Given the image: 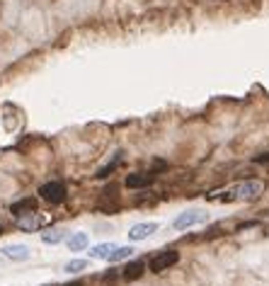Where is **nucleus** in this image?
Masks as SVG:
<instances>
[{"label": "nucleus", "mask_w": 269, "mask_h": 286, "mask_svg": "<svg viewBox=\"0 0 269 286\" xmlns=\"http://www.w3.org/2000/svg\"><path fill=\"white\" fill-rule=\"evenodd\" d=\"M264 194V182L262 180H245V182H238V185H231L221 189V192H214L209 199L211 202H255Z\"/></svg>", "instance_id": "1"}, {"label": "nucleus", "mask_w": 269, "mask_h": 286, "mask_svg": "<svg viewBox=\"0 0 269 286\" xmlns=\"http://www.w3.org/2000/svg\"><path fill=\"white\" fill-rule=\"evenodd\" d=\"M206 221H209V213L206 211H201V209H189V211L180 213L172 226H175L177 231H189V228H196V226H201Z\"/></svg>", "instance_id": "2"}, {"label": "nucleus", "mask_w": 269, "mask_h": 286, "mask_svg": "<svg viewBox=\"0 0 269 286\" xmlns=\"http://www.w3.org/2000/svg\"><path fill=\"white\" fill-rule=\"evenodd\" d=\"M177 262H180V252H177V250H163L158 255H153V259L148 262V269L155 272V274H160V272H165V269L175 267Z\"/></svg>", "instance_id": "3"}, {"label": "nucleus", "mask_w": 269, "mask_h": 286, "mask_svg": "<svg viewBox=\"0 0 269 286\" xmlns=\"http://www.w3.org/2000/svg\"><path fill=\"white\" fill-rule=\"evenodd\" d=\"M39 194H41V199H44V202H49V204H61V202H65L68 189H65L63 182L54 180V182H47V185L39 187Z\"/></svg>", "instance_id": "4"}, {"label": "nucleus", "mask_w": 269, "mask_h": 286, "mask_svg": "<svg viewBox=\"0 0 269 286\" xmlns=\"http://www.w3.org/2000/svg\"><path fill=\"white\" fill-rule=\"evenodd\" d=\"M47 223H49L47 216H41V213L32 211V213L19 216V218H17V228H22V231H27V233H34V231H39V228H44Z\"/></svg>", "instance_id": "5"}, {"label": "nucleus", "mask_w": 269, "mask_h": 286, "mask_svg": "<svg viewBox=\"0 0 269 286\" xmlns=\"http://www.w3.org/2000/svg\"><path fill=\"white\" fill-rule=\"evenodd\" d=\"M146 274V262L143 259H136V262H129L126 267L121 269V279L124 281H136Z\"/></svg>", "instance_id": "6"}, {"label": "nucleus", "mask_w": 269, "mask_h": 286, "mask_svg": "<svg viewBox=\"0 0 269 286\" xmlns=\"http://www.w3.org/2000/svg\"><path fill=\"white\" fill-rule=\"evenodd\" d=\"M155 231H158V223H136V226L129 231V240L141 243V240H146L148 235H153Z\"/></svg>", "instance_id": "7"}, {"label": "nucleus", "mask_w": 269, "mask_h": 286, "mask_svg": "<svg viewBox=\"0 0 269 286\" xmlns=\"http://www.w3.org/2000/svg\"><path fill=\"white\" fill-rule=\"evenodd\" d=\"M0 252H3V257L12 259V262H25V259H29V255H32L27 245H5Z\"/></svg>", "instance_id": "8"}, {"label": "nucleus", "mask_w": 269, "mask_h": 286, "mask_svg": "<svg viewBox=\"0 0 269 286\" xmlns=\"http://www.w3.org/2000/svg\"><path fill=\"white\" fill-rule=\"evenodd\" d=\"M10 211L15 213V216H25V213H32L37 211V199H32V196H27V199H19V202H15L12 206H10Z\"/></svg>", "instance_id": "9"}, {"label": "nucleus", "mask_w": 269, "mask_h": 286, "mask_svg": "<svg viewBox=\"0 0 269 286\" xmlns=\"http://www.w3.org/2000/svg\"><path fill=\"white\" fill-rule=\"evenodd\" d=\"M150 182H153L150 172H133V175L126 177V187L129 189H141V187H148Z\"/></svg>", "instance_id": "10"}, {"label": "nucleus", "mask_w": 269, "mask_h": 286, "mask_svg": "<svg viewBox=\"0 0 269 286\" xmlns=\"http://www.w3.org/2000/svg\"><path fill=\"white\" fill-rule=\"evenodd\" d=\"M90 245V238H87V233L78 231V233H71V238H68V250L71 252H80Z\"/></svg>", "instance_id": "11"}, {"label": "nucleus", "mask_w": 269, "mask_h": 286, "mask_svg": "<svg viewBox=\"0 0 269 286\" xmlns=\"http://www.w3.org/2000/svg\"><path fill=\"white\" fill-rule=\"evenodd\" d=\"M131 255H133V248H131V245H117V248L111 250V255L109 257H107V262H109V265H117V262H124V259H129Z\"/></svg>", "instance_id": "12"}, {"label": "nucleus", "mask_w": 269, "mask_h": 286, "mask_svg": "<svg viewBox=\"0 0 269 286\" xmlns=\"http://www.w3.org/2000/svg\"><path fill=\"white\" fill-rule=\"evenodd\" d=\"M65 238V231L63 228H49V231L41 233V240L47 243V245H58L61 240Z\"/></svg>", "instance_id": "13"}, {"label": "nucleus", "mask_w": 269, "mask_h": 286, "mask_svg": "<svg viewBox=\"0 0 269 286\" xmlns=\"http://www.w3.org/2000/svg\"><path fill=\"white\" fill-rule=\"evenodd\" d=\"M117 248L114 243H102V245H95V248H90V257L95 259H107L111 255V250Z\"/></svg>", "instance_id": "14"}, {"label": "nucleus", "mask_w": 269, "mask_h": 286, "mask_svg": "<svg viewBox=\"0 0 269 286\" xmlns=\"http://www.w3.org/2000/svg\"><path fill=\"white\" fill-rule=\"evenodd\" d=\"M83 269H87V259H71V262L63 267V272L75 274V272H83Z\"/></svg>", "instance_id": "15"}, {"label": "nucleus", "mask_w": 269, "mask_h": 286, "mask_svg": "<svg viewBox=\"0 0 269 286\" xmlns=\"http://www.w3.org/2000/svg\"><path fill=\"white\" fill-rule=\"evenodd\" d=\"M119 160H121V153H117V158H114V163H109L107 167H102V170H100V172H97L95 177H100V180H104V177H109L111 172H114V167L119 165Z\"/></svg>", "instance_id": "16"}, {"label": "nucleus", "mask_w": 269, "mask_h": 286, "mask_svg": "<svg viewBox=\"0 0 269 286\" xmlns=\"http://www.w3.org/2000/svg\"><path fill=\"white\" fill-rule=\"evenodd\" d=\"M252 163H269V153H262V156H255Z\"/></svg>", "instance_id": "17"}, {"label": "nucleus", "mask_w": 269, "mask_h": 286, "mask_svg": "<svg viewBox=\"0 0 269 286\" xmlns=\"http://www.w3.org/2000/svg\"><path fill=\"white\" fill-rule=\"evenodd\" d=\"M63 286H85L80 279H75V281H68V284H63Z\"/></svg>", "instance_id": "18"}, {"label": "nucleus", "mask_w": 269, "mask_h": 286, "mask_svg": "<svg viewBox=\"0 0 269 286\" xmlns=\"http://www.w3.org/2000/svg\"><path fill=\"white\" fill-rule=\"evenodd\" d=\"M0 228H3V226H0Z\"/></svg>", "instance_id": "19"}]
</instances>
